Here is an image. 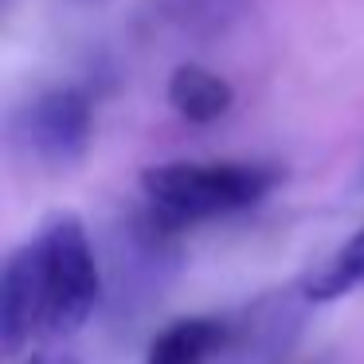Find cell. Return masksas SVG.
<instances>
[{
    "label": "cell",
    "instance_id": "obj_2",
    "mask_svg": "<svg viewBox=\"0 0 364 364\" xmlns=\"http://www.w3.org/2000/svg\"><path fill=\"white\" fill-rule=\"evenodd\" d=\"M282 181V168L267 161H168L141 173L149 212L165 228L220 220L262 204Z\"/></svg>",
    "mask_w": 364,
    "mask_h": 364
},
{
    "label": "cell",
    "instance_id": "obj_7",
    "mask_svg": "<svg viewBox=\"0 0 364 364\" xmlns=\"http://www.w3.org/2000/svg\"><path fill=\"white\" fill-rule=\"evenodd\" d=\"M356 286H364V228L333 259H325L317 270H309L298 290L306 294V301H337Z\"/></svg>",
    "mask_w": 364,
    "mask_h": 364
},
{
    "label": "cell",
    "instance_id": "obj_6",
    "mask_svg": "<svg viewBox=\"0 0 364 364\" xmlns=\"http://www.w3.org/2000/svg\"><path fill=\"white\" fill-rule=\"evenodd\" d=\"M153 9L173 32L192 40H215L235 28V20L251 9V0H153Z\"/></svg>",
    "mask_w": 364,
    "mask_h": 364
},
{
    "label": "cell",
    "instance_id": "obj_5",
    "mask_svg": "<svg viewBox=\"0 0 364 364\" xmlns=\"http://www.w3.org/2000/svg\"><path fill=\"white\" fill-rule=\"evenodd\" d=\"M231 102H235V90L228 87V79H220L208 67L184 63L168 75V106L184 122H196V126L220 122L231 110Z\"/></svg>",
    "mask_w": 364,
    "mask_h": 364
},
{
    "label": "cell",
    "instance_id": "obj_8",
    "mask_svg": "<svg viewBox=\"0 0 364 364\" xmlns=\"http://www.w3.org/2000/svg\"><path fill=\"white\" fill-rule=\"evenodd\" d=\"M28 364H75V360H59V356H32V360H28Z\"/></svg>",
    "mask_w": 364,
    "mask_h": 364
},
{
    "label": "cell",
    "instance_id": "obj_4",
    "mask_svg": "<svg viewBox=\"0 0 364 364\" xmlns=\"http://www.w3.org/2000/svg\"><path fill=\"white\" fill-rule=\"evenodd\" d=\"M228 341V321L215 317H181L153 337L145 364H212Z\"/></svg>",
    "mask_w": 364,
    "mask_h": 364
},
{
    "label": "cell",
    "instance_id": "obj_9",
    "mask_svg": "<svg viewBox=\"0 0 364 364\" xmlns=\"http://www.w3.org/2000/svg\"><path fill=\"white\" fill-rule=\"evenodd\" d=\"M71 4H82V9H102V4H110V0H71Z\"/></svg>",
    "mask_w": 364,
    "mask_h": 364
},
{
    "label": "cell",
    "instance_id": "obj_3",
    "mask_svg": "<svg viewBox=\"0 0 364 364\" xmlns=\"http://www.w3.org/2000/svg\"><path fill=\"white\" fill-rule=\"evenodd\" d=\"M95 114L90 98L79 87H48L20 102L9 118V137L16 153H24L32 165L48 173L75 168L90 149Z\"/></svg>",
    "mask_w": 364,
    "mask_h": 364
},
{
    "label": "cell",
    "instance_id": "obj_1",
    "mask_svg": "<svg viewBox=\"0 0 364 364\" xmlns=\"http://www.w3.org/2000/svg\"><path fill=\"white\" fill-rule=\"evenodd\" d=\"M102 298V274L79 215L59 212L32 243L16 247L0 274V345L20 356L32 341L79 333Z\"/></svg>",
    "mask_w": 364,
    "mask_h": 364
},
{
    "label": "cell",
    "instance_id": "obj_10",
    "mask_svg": "<svg viewBox=\"0 0 364 364\" xmlns=\"http://www.w3.org/2000/svg\"><path fill=\"white\" fill-rule=\"evenodd\" d=\"M356 188H360V192H364V165H360V181H356Z\"/></svg>",
    "mask_w": 364,
    "mask_h": 364
}]
</instances>
